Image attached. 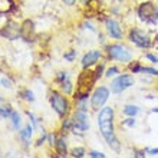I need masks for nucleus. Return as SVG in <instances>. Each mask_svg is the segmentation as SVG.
Here are the masks:
<instances>
[{
  "mask_svg": "<svg viewBox=\"0 0 158 158\" xmlns=\"http://www.w3.org/2000/svg\"><path fill=\"white\" fill-rule=\"evenodd\" d=\"M98 125H99L101 134L104 135L106 142L115 151L119 150V142H118L115 132H114V109L111 106L101 109L99 115H98Z\"/></svg>",
  "mask_w": 158,
  "mask_h": 158,
  "instance_id": "nucleus-1",
  "label": "nucleus"
},
{
  "mask_svg": "<svg viewBox=\"0 0 158 158\" xmlns=\"http://www.w3.org/2000/svg\"><path fill=\"white\" fill-rule=\"evenodd\" d=\"M95 79L96 76L92 75L91 71H85L81 73L78 79V91H76V98L78 99H85L88 95H89V92H91L92 86H94V83H95Z\"/></svg>",
  "mask_w": 158,
  "mask_h": 158,
  "instance_id": "nucleus-2",
  "label": "nucleus"
},
{
  "mask_svg": "<svg viewBox=\"0 0 158 158\" xmlns=\"http://www.w3.org/2000/svg\"><path fill=\"white\" fill-rule=\"evenodd\" d=\"M108 55L111 59H115L119 62H129L132 59V53L128 50V48H125L124 45H119V43L108 46Z\"/></svg>",
  "mask_w": 158,
  "mask_h": 158,
  "instance_id": "nucleus-3",
  "label": "nucleus"
},
{
  "mask_svg": "<svg viewBox=\"0 0 158 158\" xmlns=\"http://www.w3.org/2000/svg\"><path fill=\"white\" fill-rule=\"evenodd\" d=\"M138 15L141 17V20L147 22V23H155L158 19V9L151 2H147V3H142L139 6Z\"/></svg>",
  "mask_w": 158,
  "mask_h": 158,
  "instance_id": "nucleus-4",
  "label": "nucleus"
},
{
  "mask_svg": "<svg viewBox=\"0 0 158 158\" xmlns=\"http://www.w3.org/2000/svg\"><path fill=\"white\" fill-rule=\"evenodd\" d=\"M134 85V78L131 75H121L118 76L112 83H111V91L114 94H121L125 89H128L129 86Z\"/></svg>",
  "mask_w": 158,
  "mask_h": 158,
  "instance_id": "nucleus-5",
  "label": "nucleus"
},
{
  "mask_svg": "<svg viewBox=\"0 0 158 158\" xmlns=\"http://www.w3.org/2000/svg\"><path fill=\"white\" fill-rule=\"evenodd\" d=\"M50 104H52V108L58 112L59 117H65V114L68 112V101L65 96H62L58 92H53L50 96Z\"/></svg>",
  "mask_w": 158,
  "mask_h": 158,
  "instance_id": "nucleus-6",
  "label": "nucleus"
},
{
  "mask_svg": "<svg viewBox=\"0 0 158 158\" xmlns=\"http://www.w3.org/2000/svg\"><path fill=\"white\" fill-rule=\"evenodd\" d=\"M108 96H109V91L106 89V88H104V86L98 88V89L94 92V95H92V101H91L92 109L102 108L104 104L108 101Z\"/></svg>",
  "mask_w": 158,
  "mask_h": 158,
  "instance_id": "nucleus-7",
  "label": "nucleus"
},
{
  "mask_svg": "<svg viewBox=\"0 0 158 158\" xmlns=\"http://www.w3.org/2000/svg\"><path fill=\"white\" fill-rule=\"evenodd\" d=\"M129 39L137 46H139V48H148V46H150V39H148V36H147L145 33H142L141 30H137V29L131 30Z\"/></svg>",
  "mask_w": 158,
  "mask_h": 158,
  "instance_id": "nucleus-8",
  "label": "nucleus"
},
{
  "mask_svg": "<svg viewBox=\"0 0 158 158\" xmlns=\"http://www.w3.org/2000/svg\"><path fill=\"white\" fill-rule=\"evenodd\" d=\"M0 35H2V36H4V38L10 39V40H15V39H17V38H19V35H20V27H19L16 23L9 22L7 25L2 29Z\"/></svg>",
  "mask_w": 158,
  "mask_h": 158,
  "instance_id": "nucleus-9",
  "label": "nucleus"
},
{
  "mask_svg": "<svg viewBox=\"0 0 158 158\" xmlns=\"http://www.w3.org/2000/svg\"><path fill=\"white\" fill-rule=\"evenodd\" d=\"M73 125H75V128L81 129V131H86L89 128V119H88L86 114L83 112V111H79V112L75 114Z\"/></svg>",
  "mask_w": 158,
  "mask_h": 158,
  "instance_id": "nucleus-10",
  "label": "nucleus"
},
{
  "mask_svg": "<svg viewBox=\"0 0 158 158\" xmlns=\"http://www.w3.org/2000/svg\"><path fill=\"white\" fill-rule=\"evenodd\" d=\"M106 30H108V33L114 39H121V36H122V32H121V27L118 25V22L112 20V19L106 20Z\"/></svg>",
  "mask_w": 158,
  "mask_h": 158,
  "instance_id": "nucleus-11",
  "label": "nucleus"
},
{
  "mask_svg": "<svg viewBox=\"0 0 158 158\" xmlns=\"http://www.w3.org/2000/svg\"><path fill=\"white\" fill-rule=\"evenodd\" d=\"M99 56H101V53L98 50H91V52H88L82 59V66L88 68V66H91V65H94L95 62H98Z\"/></svg>",
  "mask_w": 158,
  "mask_h": 158,
  "instance_id": "nucleus-12",
  "label": "nucleus"
},
{
  "mask_svg": "<svg viewBox=\"0 0 158 158\" xmlns=\"http://www.w3.org/2000/svg\"><path fill=\"white\" fill-rule=\"evenodd\" d=\"M32 35H33V23L30 20H26L20 27V36L26 40H30Z\"/></svg>",
  "mask_w": 158,
  "mask_h": 158,
  "instance_id": "nucleus-13",
  "label": "nucleus"
},
{
  "mask_svg": "<svg viewBox=\"0 0 158 158\" xmlns=\"http://www.w3.org/2000/svg\"><path fill=\"white\" fill-rule=\"evenodd\" d=\"M55 145H56L58 154L60 155V157H65V155H66V142H65V139H63V138H59L58 142H56Z\"/></svg>",
  "mask_w": 158,
  "mask_h": 158,
  "instance_id": "nucleus-14",
  "label": "nucleus"
},
{
  "mask_svg": "<svg viewBox=\"0 0 158 158\" xmlns=\"http://www.w3.org/2000/svg\"><path fill=\"white\" fill-rule=\"evenodd\" d=\"M13 7L12 0H0V13H7Z\"/></svg>",
  "mask_w": 158,
  "mask_h": 158,
  "instance_id": "nucleus-15",
  "label": "nucleus"
},
{
  "mask_svg": "<svg viewBox=\"0 0 158 158\" xmlns=\"http://www.w3.org/2000/svg\"><path fill=\"white\" fill-rule=\"evenodd\" d=\"M138 111H139V108L138 106H135V105H127L124 109V114H127V115H129V117H134V115H137Z\"/></svg>",
  "mask_w": 158,
  "mask_h": 158,
  "instance_id": "nucleus-16",
  "label": "nucleus"
},
{
  "mask_svg": "<svg viewBox=\"0 0 158 158\" xmlns=\"http://www.w3.org/2000/svg\"><path fill=\"white\" fill-rule=\"evenodd\" d=\"M10 118H12V122H13V127L15 128H19L20 127V115L16 112V111H13L12 114H10Z\"/></svg>",
  "mask_w": 158,
  "mask_h": 158,
  "instance_id": "nucleus-17",
  "label": "nucleus"
},
{
  "mask_svg": "<svg viewBox=\"0 0 158 158\" xmlns=\"http://www.w3.org/2000/svg\"><path fill=\"white\" fill-rule=\"evenodd\" d=\"M20 135L25 141H29L30 137H32V128H30V127H26L23 131H20Z\"/></svg>",
  "mask_w": 158,
  "mask_h": 158,
  "instance_id": "nucleus-18",
  "label": "nucleus"
},
{
  "mask_svg": "<svg viewBox=\"0 0 158 158\" xmlns=\"http://www.w3.org/2000/svg\"><path fill=\"white\" fill-rule=\"evenodd\" d=\"M71 154H72V157L81 158V157H83V155H85V150H83V148H73Z\"/></svg>",
  "mask_w": 158,
  "mask_h": 158,
  "instance_id": "nucleus-19",
  "label": "nucleus"
},
{
  "mask_svg": "<svg viewBox=\"0 0 158 158\" xmlns=\"http://www.w3.org/2000/svg\"><path fill=\"white\" fill-rule=\"evenodd\" d=\"M142 72H147V73H151V75H158V71L155 69H151V68H141Z\"/></svg>",
  "mask_w": 158,
  "mask_h": 158,
  "instance_id": "nucleus-20",
  "label": "nucleus"
},
{
  "mask_svg": "<svg viewBox=\"0 0 158 158\" xmlns=\"http://www.w3.org/2000/svg\"><path fill=\"white\" fill-rule=\"evenodd\" d=\"M0 82H2V85H3L4 88H12V82H10V81H9V79H2V81H0Z\"/></svg>",
  "mask_w": 158,
  "mask_h": 158,
  "instance_id": "nucleus-21",
  "label": "nucleus"
},
{
  "mask_svg": "<svg viewBox=\"0 0 158 158\" xmlns=\"http://www.w3.org/2000/svg\"><path fill=\"white\" fill-rule=\"evenodd\" d=\"M89 155H91L92 158H98V157H99V158H104L105 157V154H102V152H96V151H92Z\"/></svg>",
  "mask_w": 158,
  "mask_h": 158,
  "instance_id": "nucleus-22",
  "label": "nucleus"
},
{
  "mask_svg": "<svg viewBox=\"0 0 158 158\" xmlns=\"http://www.w3.org/2000/svg\"><path fill=\"white\" fill-rule=\"evenodd\" d=\"M115 73H118V69L117 68H111V69H108V72H106V76H112V75H115Z\"/></svg>",
  "mask_w": 158,
  "mask_h": 158,
  "instance_id": "nucleus-23",
  "label": "nucleus"
},
{
  "mask_svg": "<svg viewBox=\"0 0 158 158\" xmlns=\"http://www.w3.org/2000/svg\"><path fill=\"white\" fill-rule=\"evenodd\" d=\"M10 111H9V109H4V108H0V115H3V117H9V115H10Z\"/></svg>",
  "mask_w": 158,
  "mask_h": 158,
  "instance_id": "nucleus-24",
  "label": "nucleus"
},
{
  "mask_svg": "<svg viewBox=\"0 0 158 158\" xmlns=\"http://www.w3.org/2000/svg\"><path fill=\"white\" fill-rule=\"evenodd\" d=\"M25 98H26V99H29V101H33L35 99V98H33V94H32L30 91H26L25 92Z\"/></svg>",
  "mask_w": 158,
  "mask_h": 158,
  "instance_id": "nucleus-25",
  "label": "nucleus"
},
{
  "mask_svg": "<svg viewBox=\"0 0 158 158\" xmlns=\"http://www.w3.org/2000/svg\"><path fill=\"white\" fill-rule=\"evenodd\" d=\"M147 58L150 59V60H152V63H158V58H157V56H154V55L148 53V55H147Z\"/></svg>",
  "mask_w": 158,
  "mask_h": 158,
  "instance_id": "nucleus-26",
  "label": "nucleus"
},
{
  "mask_svg": "<svg viewBox=\"0 0 158 158\" xmlns=\"http://www.w3.org/2000/svg\"><path fill=\"white\" fill-rule=\"evenodd\" d=\"M72 124H73V121H72V119H68L66 124H63V129H69L72 127Z\"/></svg>",
  "mask_w": 158,
  "mask_h": 158,
  "instance_id": "nucleus-27",
  "label": "nucleus"
},
{
  "mask_svg": "<svg viewBox=\"0 0 158 158\" xmlns=\"http://www.w3.org/2000/svg\"><path fill=\"white\" fill-rule=\"evenodd\" d=\"M124 124H125V125H128V127H132V125L135 124V121H134V119H128V121H125Z\"/></svg>",
  "mask_w": 158,
  "mask_h": 158,
  "instance_id": "nucleus-28",
  "label": "nucleus"
},
{
  "mask_svg": "<svg viewBox=\"0 0 158 158\" xmlns=\"http://www.w3.org/2000/svg\"><path fill=\"white\" fill-rule=\"evenodd\" d=\"M73 55H75V52H71V53L65 55V58H66V59H69V60H72V59H73Z\"/></svg>",
  "mask_w": 158,
  "mask_h": 158,
  "instance_id": "nucleus-29",
  "label": "nucleus"
},
{
  "mask_svg": "<svg viewBox=\"0 0 158 158\" xmlns=\"http://www.w3.org/2000/svg\"><path fill=\"white\" fill-rule=\"evenodd\" d=\"M65 4H68V6H72V4L75 3V0H62Z\"/></svg>",
  "mask_w": 158,
  "mask_h": 158,
  "instance_id": "nucleus-30",
  "label": "nucleus"
},
{
  "mask_svg": "<svg viewBox=\"0 0 158 158\" xmlns=\"http://www.w3.org/2000/svg\"><path fill=\"white\" fill-rule=\"evenodd\" d=\"M148 152H150L151 155H157L158 154V148L157 150H148Z\"/></svg>",
  "mask_w": 158,
  "mask_h": 158,
  "instance_id": "nucleus-31",
  "label": "nucleus"
},
{
  "mask_svg": "<svg viewBox=\"0 0 158 158\" xmlns=\"http://www.w3.org/2000/svg\"><path fill=\"white\" fill-rule=\"evenodd\" d=\"M101 72H102V66L98 68V71H96V78H98V76H101Z\"/></svg>",
  "mask_w": 158,
  "mask_h": 158,
  "instance_id": "nucleus-32",
  "label": "nucleus"
},
{
  "mask_svg": "<svg viewBox=\"0 0 158 158\" xmlns=\"http://www.w3.org/2000/svg\"><path fill=\"white\" fill-rule=\"evenodd\" d=\"M152 112H158V108H155V109H154V111H152Z\"/></svg>",
  "mask_w": 158,
  "mask_h": 158,
  "instance_id": "nucleus-33",
  "label": "nucleus"
},
{
  "mask_svg": "<svg viewBox=\"0 0 158 158\" xmlns=\"http://www.w3.org/2000/svg\"><path fill=\"white\" fill-rule=\"evenodd\" d=\"M119 2H122V0H119Z\"/></svg>",
  "mask_w": 158,
  "mask_h": 158,
  "instance_id": "nucleus-34",
  "label": "nucleus"
}]
</instances>
